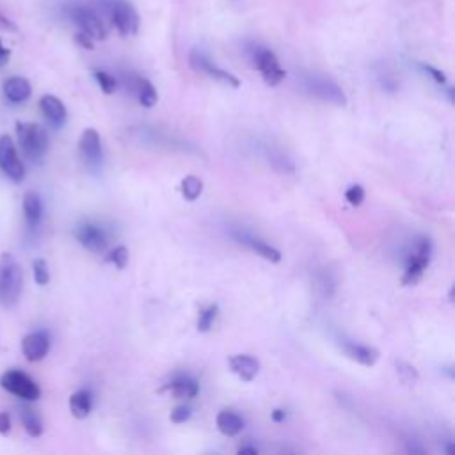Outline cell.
<instances>
[{"label": "cell", "mask_w": 455, "mask_h": 455, "mask_svg": "<svg viewBox=\"0 0 455 455\" xmlns=\"http://www.w3.org/2000/svg\"><path fill=\"white\" fill-rule=\"evenodd\" d=\"M24 288V271L11 253L0 255V306L13 308Z\"/></svg>", "instance_id": "1"}, {"label": "cell", "mask_w": 455, "mask_h": 455, "mask_svg": "<svg viewBox=\"0 0 455 455\" xmlns=\"http://www.w3.org/2000/svg\"><path fill=\"white\" fill-rule=\"evenodd\" d=\"M16 137L25 157L34 164L43 162L48 151V135L43 126L36 123L18 121L16 123Z\"/></svg>", "instance_id": "2"}, {"label": "cell", "mask_w": 455, "mask_h": 455, "mask_svg": "<svg viewBox=\"0 0 455 455\" xmlns=\"http://www.w3.org/2000/svg\"><path fill=\"white\" fill-rule=\"evenodd\" d=\"M0 386L9 391L11 395L18 396L22 401L34 402L41 396L40 386L36 385V381H32L27 373L20 372V370H8L2 373L0 377Z\"/></svg>", "instance_id": "3"}, {"label": "cell", "mask_w": 455, "mask_h": 455, "mask_svg": "<svg viewBox=\"0 0 455 455\" xmlns=\"http://www.w3.org/2000/svg\"><path fill=\"white\" fill-rule=\"evenodd\" d=\"M249 52H251L253 63L258 68V71L262 73L263 80H265L267 86H278V84L287 77V71L281 68L274 52L269 50V48L258 47V45H253Z\"/></svg>", "instance_id": "4"}, {"label": "cell", "mask_w": 455, "mask_h": 455, "mask_svg": "<svg viewBox=\"0 0 455 455\" xmlns=\"http://www.w3.org/2000/svg\"><path fill=\"white\" fill-rule=\"evenodd\" d=\"M110 20H112L114 27L118 29L119 34L125 38L137 34L139 24H141L137 11L128 0H112L110 2Z\"/></svg>", "instance_id": "5"}, {"label": "cell", "mask_w": 455, "mask_h": 455, "mask_svg": "<svg viewBox=\"0 0 455 455\" xmlns=\"http://www.w3.org/2000/svg\"><path fill=\"white\" fill-rule=\"evenodd\" d=\"M0 169L13 181L20 184L25 178V167L22 164L16 146L8 134L0 135Z\"/></svg>", "instance_id": "6"}, {"label": "cell", "mask_w": 455, "mask_h": 455, "mask_svg": "<svg viewBox=\"0 0 455 455\" xmlns=\"http://www.w3.org/2000/svg\"><path fill=\"white\" fill-rule=\"evenodd\" d=\"M431 256L432 242L428 239H422L420 242L416 244V249L411 253V256H409L408 267H405L402 283H404V285H415V283L420 281L425 269H427L428 262H431Z\"/></svg>", "instance_id": "7"}, {"label": "cell", "mask_w": 455, "mask_h": 455, "mask_svg": "<svg viewBox=\"0 0 455 455\" xmlns=\"http://www.w3.org/2000/svg\"><path fill=\"white\" fill-rule=\"evenodd\" d=\"M70 18L77 24L80 32L87 34L91 40L102 41L107 38V27L103 20L100 18L93 9L84 8V6H77L70 11Z\"/></svg>", "instance_id": "8"}, {"label": "cell", "mask_w": 455, "mask_h": 455, "mask_svg": "<svg viewBox=\"0 0 455 455\" xmlns=\"http://www.w3.org/2000/svg\"><path fill=\"white\" fill-rule=\"evenodd\" d=\"M306 89L310 91L313 96L324 100V102H331L334 105H345L347 98L345 93L341 91V87L338 86L333 80L326 79V77H317V75H311L306 79Z\"/></svg>", "instance_id": "9"}, {"label": "cell", "mask_w": 455, "mask_h": 455, "mask_svg": "<svg viewBox=\"0 0 455 455\" xmlns=\"http://www.w3.org/2000/svg\"><path fill=\"white\" fill-rule=\"evenodd\" d=\"M188 59H191V66H193L194 70L203 71V73H207L208 77H212L217 82H223L232 87L240 86V80L237 79L235 75H232L230 71L221 70L219 66H216L212 61L208 59V55H204L203 52L197 50V48H194V50L191 52V57H188Z\"/></svg>", "instance_id": "10"}, {"label": "cell", "mask_w": 455, "mask_h": 455, "mask_svg": "<svg viewBox=\"0 0 455 455\" xmlns=\"http://www.w3.org/2000/svg\"><path fill=\"white\" fill-rule=\"evenodd\" d=\"M50 350V336L45 331H34V333L27 334L22 341V352H24L25 359L31 363L41 361Z\"/></svg>", "instance_id": "11"}, {"label": "cell", "mask_w": 455, "mask_h": 455, "mask_svg": "<svg viewBox=\"0 0 455 455\" xmlns=\"http://www.w3.org/2000/svg\"><path fill=\"white\" fill-rule=\"evenodd\" d=\"M75 237H77V240L82 244L87 251L96 253V255L105 251L107 244H109L107 242L105 232H103L102 228L94 226V224L89 223L80 224V226L77 228V232H75Z\"/></svg>", "instance_id": "12"}, {"label": "cell", "mask_w": 455, "mask_h": 455, "mask_svg": "<svg viewBox=\"0 0 455 455\" xmlns=\"http://www.w3.org/2000/svg\"><path fill=\"white\" fill-rule=\"evenodd\" d=\"M79 154L87 165H98L102 161V139L94 128H86L80 135Z\"/></svg>", "instance_id": "13"}, {"label": "cell", "mask_w": 455, "mask_h": 455, "mask_svg": "<svg viewBox=\"0 0 455 455\" xmlns=\"http://www.w3.org/2000/svg\"><path fill=\"white\" fill-rule=\"evenodd\" d=\"M40 109L41 112L45 114V118L48 119V123L54 125L55 128H59V126H63L64 123H66V107H64V103L61 102L57 96H54V94H45V96H41Z\"/></svg>", "instance_id": "14"}, {"label": "cell", "mask_w": 455, "mask_h": 455, "mask_svg": "<svg viewBox=\"0 0 455 455\" xmlns=\"http://www.w3.org/2000/svg\"><path fill=\"white\" fill-rule=\"evenodd\" d=\"M230 368L242 381H253L260 372V361L248 354H237L230 357Z\"/></svg>", "instance_id": "15"}, {"label": "cell", "mask_w": 455, "mask_h": 455, "mask_svg": "<svg viewBox=\"0 0 455 455\" xmlns=\"http://www.w3.org/2000/svg\"><path fill=\"white\" fill-rule=\"evenodd\" d=\"M2 91H4V96L11 103H24L31 98L32 87L31 82L24 77H11L4 82L2 86Z\"/></svg>", "instance_id": "16"}, {"label": "cell", "mask_w": 455, "mask_h": 455, "mask_svg": "<svg viewBox=\"0 0 455 455\" xmlns=\"http://www.w3.org/2000/svg\"><path fill=\"white\" fill-rule=\"evenodd\" d=\"M24 214L25 223L31 230H36L40 226L41 219H43V203H41L40 194L34 191H29L24 194Z\"/></svg>", "instance_id": "17"}, {"label": "cell", "mask_w": 455, "mask_h": 455, "mask_svg": "<svg viewBox=\"0 0 455 455\" xmlns=\"http://www.w3.org/2000/svg\"><path fill=\"white\" fill-rule=\"evenodd\" d=\"M343 350H345V354L352 361L359 363L363 366H373L379 361V356H381L379 350L373 349V347L359 345V343H345Z\"/></svg>", "instance_id": "18"}, {"label": "cell", "mask_w": 455, "mask_h": 455, "mask_svg": "<svg viewBox=\"0 0 455 455\" xmlns=\"http://www.w3.org/2000/svg\"><path fill=\"white\" fill-rule=\"evenodd\" d=\"M217 428H219L221 434L228 435V438H233V435H239L240 432L244 431V420L242 416H239L233 411H221L217 415Z\"/></svg>", "instance_id": "19"}, {"label": "cell", "mask_w": 455, "mask_h": 455, "mask_svg": "<svg viewBox=\"0 0 455 455\" xmlns=\"http://www.w3.org/2000/svg\"><path fill=\"white\" fill-rule=\"evenodd\" d=\"M93 409V396L87 389H79L70 396V411L77 420L87 418Z\"/></svg>", "instance_id": "20"}, {"label": "cell", "mask_w": 455, "mask_h": 455, "mask_svg": "<svg viewBox=\"0 0 455 455\" xmlns=\"http://www.w3.org/2000/svg\"><path fill=\"white\" fill-rule=\"evenodd\" d=\"M165 388L171 389L174 398H194L200 393V385H197L196 379L188 375H180L177 377L173 382Z\"/></svg>", "instance_id": "21"}, {"label": "cell", "mask_w": 455, "mask_h": 455, "mask_svg": "<svg viewBox=\"0 0 455 455\" xmlns=\"http://www.w3.org/2000/svg\"><path fill=\"white\" fill-rule=\"evenodd\" d=\"M20 420L22 425H24L25 432H27L31 438H40L43 434V420L41 416L38 415V411H34L29 405H22L20 408Z\"/></svg>", "instance_id": "22"}, {"label": "cell", "mask_w": 455, "mask_h": 455, "mask_svg": "<svg viewBox=\"0 0 455 455\" xmlns=\"http://www.w3.org/2000/svg\"><path fill=\"white\" fill-rule=\"evenodd\" d=\"M134 89L135 94H137V100L142 107H154L158 100L157 89L154 87V84L149 82L148 79H142V77H137L134 80Z\"/></svg>", "instance_id": "23"}, {"label": "cell", "mask_w": 455, "mask_h": 455, "mask_svg": "<svg viewBox=\"0 0 455 455\" xmlns=\"http://www.w3.org/2000/svg\"><path fill=\"white\" fill-rule=\"evenodd\" d=\"M240 240H242L246 246H249V248H251L256 255H260L262 258L267 260V262H272V263L281 262V253H279L278 249L272 248V246H269L267 242H263V240H258V239H253V237H242Z\"/></svg>", "instance_id": "24"}, {"label": "cell", "mask_w": 455, "mask_h": 455, "mask_svg": "<svg viewBox=\"0 0 455 455\" xmlns=\"http://www.w3.org/2000/svg\"><path fill=\"white\" fill-rule=\"evenodd\" d=\"M203 193V181L197 177H185L181 181V194L187 201H196Z\"/></svg>", "instance_id": "25"}, {"label": "cell", "mask_w": 455, "mask_h": 455, "mask_svg": "<svg viewBox=\"0 0 455 455\" xmlns=\"http://www.w3.org/2000/svg\"><path fill=\"white\" fill-rule=\"evenodd\" d=\"M32 274H34V281L40 285V287H45L50 281V269H48V263L45 262L43 258H38L32 262Z\"/></svg>", "instance_id": "26"}, {"label": "cell", "mask_w": 455, "mask_h": 455, "mask_svg": "<svg viewBox=\"0 0 455 455\" xmlns=\"http://www.w3.org/2000/svg\"><path fill=\"white\" fill-rule=\"evenodd\" d=\"M217 311H219V308H217L216 304H212V306H208L207 310L201 311L200 318H197V331H200V333H208V331L212 329L214 320H216L217 317Z\"/></svg>", "instance_id": "27"}, {"label": "cell", "mask_w": 455, "mask_h": 455, "mask_svg": "<svg viewBox=\"0 0 455 455\" xmlns=\"http://www.w3.org/2000/svg\"><path fill=\"white\" fill-rule=\"evenodd\" d=\"M94 79H96L100 89H102L105 94H112L114 91L118 89V82H116V79H114L112 75L107 73V71L96 70L94 71Z\"/></svg>", "instance_id": "28"}, {"label": "cell", "mask_w": 455, "mask_h": 455, "mask_svg": "<svg viewBox=\"0 0 455 455\" xmlns=\"http://www.w3.org/2000/svg\"><path fill=\"white\" fill-rule=\"evenodd\" d=\"M105 260L109 263H114L119 271H123V269L126 267V263H128V249H126L125 246H119V248H116L114 251H110Z\"/></svg>", "instance_id": "29"}, {"label": "cell", "mask_w": 455, "mask_h": 455, "mask_svg": "<svg viewBox=\"0 0 455 455\" xmlns=\"http://www.w3.org/2000/svg\"><path fill=\"white\" fill-rule=\"evenodd\" d=\"M345 200L349 201V204H352V207H359V204L363 203V200H365V188H363L361 185H352V187L347 188Z\"/></svg>", "instance_id": "30"}, {"label": "cell", "mask_w": 455, "mask_h": 455, "mask_svg": "<svg viewBox=\"0 0 455 455\" xmlns=\"http://www.w3.org/2000/svg\"><path fill=\"white\" fill-rule=\"evenodd\" d=\"M193 416V408L191 405H178V408L173 409L171 412V422L174 424H185Z\"/></svg>", "instance_id": "31"}, {"label": "cell", "mask_w": 455, "mask_h": 455, "mask_svg": "<svg viewBox=\"0 0 455 455\" xmlns=\"http://www.w3.org/2000/svg\"><path fill=\"white\" fill-rule=\"evenodd\" d=\"M422 70H424L435 84H440V86H445V84H447V75H445L443 71L438 70V68L428 66V64H422Z\"/></svg>", "instance_id": "32"}, {"label": "cell", "mask_w": 455, "mask_h": 455, "mask_svg": "<svg viewBox=\"0 0 455 455\" xmlns=\"http://www.w3.org/2000/svg\"><path fill=\"white\" fill-rule=\"evenodd\" d=\"M396 370H398V373H401L402 377H404L405 381H416L418 379V372H416L415 366L408 365V363H396Z\"/></svg>", "instance_id": "33"}, {"label": "cell", "mask_w": 455, "mask_h": 455, "mask_svg": "<svg viewBox=\"0 0 455 455\" xmlns=\"http://www.w3.org/2000/svg\"><path fill=\"white\" fill-rule=\"evenodd\" d=\"M11 432V416L9 412L0 411V434L8 435Z\"/></svg>", "instance_id": "34"}, {"label": "cell", "mask_w": 455, "mask_h": 455, "mask_svg": "<svg viewBox=\"0 0 455 455\" xmlns=\"http://www.w3.org/2000/svg\"><path fill=\"white\" fill-rule=\"evenodd\" d=\"M75 40H77V43H79L80 47L86 48V50H93V47H94L93 41H94V40H91L89 36L84 34V32H79V34L75 36Z\"/></svg>", "instance_id": "35"}, {"label": "cell", "mask_w": 455, "mask_h": 455, "mask_svg": "<svg viewBox=\"0 0 455 455\" xmlns=\"http://www.w3.org/2000/svg\"><path fill=\"white\" fill-rule=\"evenodd\" d=\"M9 57H11V50L6 48L2 40H0V66H6L9 63Z\"/></svg>", "instance_id": "36"}, {"label": "cell", "mask_w": 455, "mask_h": 455, "mask_svg": "<svg viewBox=\"0 0 455 455\" xmlns=\"http://www.w3.org/2000/svg\"><path fill=\"white\" fill-rule=\"evenodd\" d=\"M285 416H287V415H285V411H281V409H276V411L272 412V420L283 422V420H285Z\"/></svg>", "instance_id": "37"}, {"label": "cell", "mask_w": 455, "mask_h": 455, "mask_svg": "<svg viewBox=\"0 0 455 455\" xmlns=\"http://www.w3.org/2000/svg\"><path fill=\"white\" fill-rule=\"evenodd\" d=\"M239 454H251V455H256L258 454V448H239Z\"/></svg>", "instance_id": "38"}]
</instances>
